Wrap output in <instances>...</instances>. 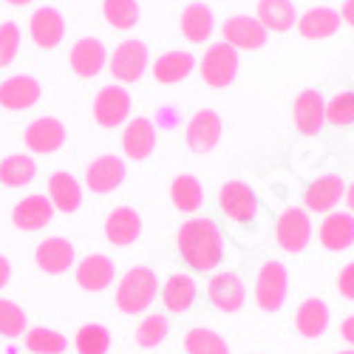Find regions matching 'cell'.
<instances>
[{"label":"cell","instance_id":"obj_19","mask_svg":"<svg viewBox=\"0 0 354 354\" xmlns=\"http://www.w3.org/2000/svg\"><path fill=\"white\" fill-rule=\"evenodd\" d=\"M35 258H37V267L46 275H63L74 263V244L68 239H60V235H51V239L37 244Z\"/></svg>","mask_w":354,"mask_h":354},{"label":"cell","instance_id":"obj_40","mask_svg":"<svg viewBox=\"0 0 354 354\" xmlns=\"http://www.w3.org/2000/svg\"><path fill=\"white\" fill-rule=\"evenodd\" d=\"M167 317L165 315H147L136 326V343L142 348H156L167 337Z\"/></svg>","mask_w":354,"mask_h":354},{"label":"cell","instance_id":"obj_28","mask_svg":"<svg viewBox=\"0 0 354 354\" xmlns=\"http://www.w3.org/2000/svg\"><path fill=\"white\" fill-rule=\"evenodd\" d=\"M329 306L326 301H320V298H309L298 306V312H295V326H298V332L309 340L320 337L323 332L329 329Z\"/></svg>","mask_w":354,"mask_h":354},{"label":"cell","instance_id":"obj_17","mask_svg":"<svg viewBox=\"0 0 354 354\" xmlns=\"http://www.w3.org/2000/svg\"><path fill=\"white\" fill-rule=\"evenodd\" d=\"M68 63H71L74 74H80L82 80H91V77H97V74L105 68L108 51H105L102 40H97V37H82V40H77V43L71 46Z\"/></svg>","mask_w":354,"mask_h":354},{"label":"cell","instance_id":"obj_26","mask_svg":"<svg viewBox=\"0 0 354 354\" xmlns=\"http://www.w3.org/2000/svg\"><path fill=\"white\" fill-rule=\"evenodd\" d=\"M196 295H198L196 281H193L187 272H176V275H170V278L165 281V286H162V304H165L167 312L182 315V312H187V309L196 304Z\"/></svg>","mask_w":354,"mask_h":354},{"label":"cell","instance_id":"obj_7","mask_svg":"<svg viewBox=\"0 0 354 354\" xmlns=\"http://www.w3.org/2000/svg\"><path fill=\"white\" fill-rule=\"evenodd\" d=\"M275 241L286 252H304L312 241V221L301 207H289L275 221Z\"/></svg>","mask_w":354,"mask_h":354},{"label":"cell","instance_id":"obj_33","mask_svg":"<svg viewBox=\"0 0 354 354\" xmlns=\"http://www.w3.org/2000/svg\"><path fill=\"white\" fill-rule=\"evenodd\" d=\"M35 176H37V165L32 156L12 153L0 162V185H6V187H26Z\"/></svg>","mask_w":354,"mask_h":354},{"label":"cell","instance_id":"obj_8","mask_svg":"<svg viewBox=\"0 0 354 354\" xmlns=\"http://www.w3.org/2000/svg\"><path fill=\"white\" fill-rule=\"evenodd\" d=\"M221 116L213 111V108H201L190 116L187 122V131H185V139H187V147L193 153L204 156L216 151V145L221 142Z\"/></svg>","mask_w":354,"mask_h":354},{"label":"cell","instance_id":"obj_43","mask_svg":"<svg viewBox=\"0 0 354 354\" xmlns=\"http://www.w3.org/2000/svg\"><path fill=\"white\" fill-rule=\"evenodd\" d=\"M340 335H343V340H348V343L354 346V315H348V317L340 323Z\"/></svg>","mask_w":354,"mask_h":354},{"label":"cell","instance_id":"obj_4","mask_svg":"<svg viewBox=\"0 0 354 354\" xmlns=\"http://www.w3.org/2000/svg\"><path fill=\"white\" fill-rule=\"evenodd\" d=\"M147 66H151V48H147L142 40H122L113 48L111 60H108V68H111L113 80L122 82V85L142 80Z\"/></svg>","mask_w":354,"mask_h":354},{"label":"cell","instance_id":"obj_21","mask_svg":"<svg viewBox=\"0 0 354 354\" xmlns=\"http://www.w3.org/2000/svg\"><path fill=\"white\" fill-rule=\"evenodd\" d=\"M343 196H346L343 179H340V176H335V173H326V176H320V179H315L309 185V190H306V207L312 213H326L329 216L337 204L343 201Z\"/></svg>","mask_w":354,"mask_h":354},{"label":"cell","instance_id":"obj_1","mask_svg":"<svg viewBox=\"0 0 354 354\" xmlns=\"http://www.w3.org/2000/svg\"><path fill=\"white\" fill-rule=\"evenodd\" d=\"M176 250L196 272H213L224 258V235L213 218H190L176 232Z\"/></svg>","mask_w":354,"mask_h":354},{"label":"cell","instance_id":"obj_10","mask_svg":"<svg viewBox=\"0 0 354 354\" xmlns=\"http://www.w3.org/2000/svg\"><path fill=\"white\" fill-rule=\"evenodd\" d=\"M221 35H224V43L232 46L235 51H258V48L267 46V37H270L267 28L250 15L230 17L221 26Z\"/></svg>","mask_w":354,"mask_h":354},{"label":"cell","instance_id":"obj_38","mask_svg":"<svg viewBox=\"0 0 354 354\" xmlns=\"http://www.w3.org/2000/svg\"><path fill=\"white\" fill-rule=\"evenodd\" d=\"M28 329V317L26 312L15 304V301H6V298H0V337H23Z\"/></svg>","mask_w":354,"mask_h":354},{"label":"cell","instance_id":"obj_35","mask_svg":"<svg viewBox=\"0 0 354 354\" xmlns=\"http://www.w3.org/2000/svg\"><path fill=\"white\" fill-rule=\"evenodd\" d=\"M185 351L187 354H230V346L218 332L198 326L185 335Z\"/></svg>","mask_w":354,"mask_h":354},{"label":"cell","instance_id":"obj_29","mask_svg":"<svg viewBox=\"0 0 354 354\" xmlns=\"http://www.w3.org/2000/svg\"><path fill=\"white\" fill-rule=\"evenodd\" d=\"M196 66V57L190 51H165L153 63V80L159 85H176L182 82Z\"/></svg>","mask_w":354,"mask_h":354},{"label":"cell","instance_id":"obj_20","mask_svg":"<svg viewBox=\"0 0 354 354\" xmlns=\"http://www.w3.org/2000/svg\"><path fill=\"white\" fill-rule=\"evenodd\" d=\"M113 278H116V267H113V261L102 252L85 255L80 261V267H77V283L85 292H102L113 283Z\"/></svg>","mask_w":354,"mask_h":354},{"label":"cell","instance_id":"obj_27","mask_svg":"<svg viewBox=\"0 0 354 354\" xmlns=\"http://www.w3.org/2000/svg\"><path fill=\"white\" fill-rule=\"evenodd\" d=\"M295 23H298V32L304 40H326L340 28V15L329 6H317V9H309Z\"/></svg>","mask_w":354,"mask_h":354},{"label":"cell","instance_id":"obj_5","mask_svg":"<svg viewBox=\"0 0 354 354\" xmlns=\"http://www.w3.org/2000/svg\"><path fill=\"white\" fill-rule=\"evenodd\" d=\"M289 292V278H286V267L281 261H267L261 267L258 278H255V304L263 312H278L286 301Z\"/></svg>","mask_w":354,"mask_h":354},{"label":"cell","instance_id":"obj_42","mask_svg":"<svg viewBox=\"0 0 354 354\" xmlns=\"http://www.w3.org/2000/svg\"><path fill=\"white\" fill-rule=\"evenodd\" d=\"M337 292L343 295V298L354 301V261L346 263V267L340 270V278H337Z\"/></svg>","mask_w":354,"mask_h":354},{"label":"cell","instance_id":"obj_14","mask_svg":"<svg viewBox=\"0 0 354 354\" xmlns=\"http://www.w3.org/2000/svg\"><path fill=\"white\" fill-rule=\"evenodd\" d=\"M28 37H32V43L43 51H51L63 43L66 37V20L63 15L51 9V6H43L32 15V20H28Z\"/></svg>","mask_w":354,"mask_h":354},{"label":"cell","instance_id":"obj_44","mask_svg":"<svg viewBox=\"0 0 354 354\" xmlns=\"http://www.w3.org/2000/svg\"><path fill=\"white\" fill-rule=\"evenodd\" d=\"M9 278H12V263L6 255H0V289L9 283Z\"/></svg>","mask_w":354,"mask_h":354},{"label":"cell","instance_id":"obj_37","mask_svg":"<svg viewBox=\"0 0 354 354\" xmlns=\"http://www.w3.org/2000/svg\"><path fill=\"white\" fill-rule=\"evenodd\" d=\"M26 348L32 351V354H63L68 348V340L60 332L37 326V329H28L26 332Z\"/></svg>","mask_w":354,"mask_h":354},{"label":"cell","instance_id":"obj_31","mask_svg":"<svg viewBox=\"0 0 354 354\" xmlns=\"http://www.w3.org/2000/svg\"><path fill=\"white\" fill-rule=\"evenodd\" d=\"M170 201H173V207L179 210V213H196L201 210V204H204V187L201 182L196 179V176L190 173H182V176H176L173 185H170Z\"/></svg>","mask_w":354,"mask_h":354},{"label":"cell","instance_id":"obj_24","mask_svg":"<svg viewBox=\"0 0 354 354\" xmlns=\"http://www.w3.org/2000/svg\"><path fill=\"white\" fill-rule=\"evenodd\" d=\"M48 201H51L54 210H60L66 216L77 213L80 204H82V187H80V182L74 179L71 173H66V170L51 173V179H48Z\"/></svg>","mask_w":354,"mask_h":354},{"label":"cell","instance_id":"obj_2","mask_svg":"<svg viewBox=\"0 0 354 354\" xmlns=\"http://www.w3.org/2000/svg\"><path fill=\"white\" fill-rule=\"evenodd\" d=\"M159 292V278L147 267H133L122 275L120 286H116V306L122 315H139L156 301Z\"/></svg>","mask_w":354,"mask_h":354},{"label":"cell","instance_id":"obj_6","mask_svg":"<svg viewBox=\"0 0 354 354\" xmlns=\"http://www.w3.org/2000/svg\"><path fill=\"white\" fill-rule=\"evenodd\" d=\"M131 113V94L128 88L113 82L100 88V94L94 97V120L102 128H120L122 122H128Z\"/></svg>","mask_w":354,"mask_h":354},{"label":"cell","instance_id":"obj_18","mask_svg":"<svg viewBox=\"0 0 354 354\" xmlns=\"http://www.w3.org/2000/svg\"><path fill=\"white\" fill-rule=\"evenodd\" d=\"M51 218H54V207H51L48 196H40V193L26 196L23 201L15 204V210H12V221L23 232H37V230L48 227Z\"/></svg>","mask_w":354,"mask_h":354},{"label":"cell","instance_id":"obj_45","mask_svg":"<svg viewBox=\"0 0 354 354\" xmlns=\"http://www.w3.org/2000/svg\"><path fill=\"white\" fill-rule=\"evenodd\" d=\"M351 28H354V0H346V3H343V15H340Z\"/></svg>","mask_w":354,"mask_h":354},{"label":"cell","instance_id":"obj_41","mask_svg":"<svg viewBox=\"0 0 354 354\" xmlns=\"http://www.w3.org/2000/svg\"><path fill=\"white\" fill-rule=\"evenodd\" d=\"M17 51H20V28H17V23H12V20L0 23V68H9L15 63Z\"/></svg>","mask_w":354,"mask_h":354},{"label":"cell","instance_id":"obj_39","mask_svg":"<svg viewBox=\"0 0 354 354\" xmlns=\"http://www.w3.org/2000/svg\"><path fill=\"white\" fill-rule=\"evenodd\" d=\"M329 125L346 128L354 122V91H340L326 102V111H323Z\"/></svg>","mask_w":354,"mask_h":354},{"label":"cell","instance_id":"obj_46","mask_svg":"<svg viewBox=\"0 0 354 354\" xmlns=\"http://www.w3.org/2000/svg\"><path fill=\"white\" fill-rule=\"evenodd\" d=\"M343 198H346V204H348V210H351V216H354V182H351V185L346 187V196H343Z\"/></svg>","mask_w":354,"mask_h":354},{"label":"cell","instance_id":"obj_47","mask_svg":"<svg viewBox=\"0 0 354 354\" xmlns=\"http://www.w3.org/2000/svg\"><path fill=\"white\" fill-rule=\"evenodd\" d=\"M6 3H9V6H28L32 0H6Z\"/></svg>","mask_w":354,"mask_h":354},{"label":"cell","instance_id":"obj_12","mask_svg":"<svg viewBox=\"0 0 354 354\" xmlns=\"http://www.w3.org/2000/svg\"><path fill=\"white\" fill-rule=\"evenodd\" d=\"M125 176H128L125 162L120 156H113V153H105V156H97L91 165H88L85 185L91 193L105 196V193H113L116 187H120L125 182Z\"/></svg>","mask_w":354,"mask_h":354},{"label":"cell","instance_id":"obj_13","mask_svg":"<svg viewBox=\"0 0 354 354\" xmlns=\"http://www.w3.org/2000/svg\"><path fill=\"white\" fill-rule=\"evenodd\" d=\"M23 142L32 153H54L66 142V125L54 116H40V120L28 122V128L23 131Z\"/></svg>","mask_w":354,"mask_h":354},{"label":"cell","instance_id":"obj_48","mask_svg":"<svg viewBox=\"0 0 354 354\" xmlns=\"http://www.w3.org/2000/svg\"><path fill=\"white\" fill-rule=\"evenodd\" d=\"M340 354H354V348H348V351H340Z\"/></svg>","mask_w":354,"mask_h":354},{"label":"cell","instance_id":"obj_16","mask_svg":"<svg viewBox=\"0 0 354 354\" xmlns=\"http://www.w3.org/2000/svg\"><path fill=\"white\" fill-rule=\"evenodd\" d=\"M43 94V88L35 77L28 74H15L9 80L0 82V108L6 111H28L32 105H37Z\"/></svg>","mask_w":354,"mask_h":354},{"label":"cell","instance_id":"obj_32","mask_svg":"<svg viewBox=\"0 0 354 354\" xmlns=\"http://www.w3.org/2000/svg\"><path fill=\"white\" fill-rule=\"evenodd\" d=\"M216 28V15L210 6L204 3H190L185 6L182 12V35L190 40V43H204Z\"/></svg>","mask_w":354,"mask_h":354},{"label":"cell","instance_id":"obj_22","mask_svg":"<svg viewBox=\"0 0 354 354\" xmlns=\"http://www.w3.org/2000/svg\"><path fill=\"white\" fill-rule=\"evenodd\" d=\"M156 147V128L151 120H145V116H136V120H131L122 131V151L128 159L133 162H142L153 153Z\"/></svg>","mask_w":354,"mask_h":354},{"label":"cell","instance_id":"obj_23","mask_svg":"<svg viewBox=\"0 0 354 354\" xmlns=\"http://www.w3.org/2000/svg\"><path fill=\"white\" fill-rule=\"evenodd\" d=\"M142 235V218L131 207H116L105 218V239L113 247H131Z\"/></svg>","mask_w":354,"mask_h":354},{"label":"cell","instance_id":"obj_11","mask_svg":"<svg viewBox=\"0 0 354 354\" xmlns=\"http://www.w3.org/2000/svg\"><path fill=\"white\" fill-rule=\"evenodd\" d=\"M218 204H221L224 216H227L230 221H239V224L252 221V218L258 216V210H261L258 196L252 193V187L244 185V182H235V179L227 182V185L221 187V193H218Z\"/></svg>","mask_w":354,"mask_h":354},{"label":"cell","instance_id":"obj_34","mask_svg":"<svg viewBox=\"0 0 354 354\" xmlns=\"http://www.w3.org/2000/svg\"><path fill=\"white\" fill-rule=\"evenodd\" d=\"M74 346H77V354H108L111 332L102 326V323H85V326L77 329Z\"/></svg>","mask_w":354,"mask_h":354},{"label":"cell","instance_id":"obj_36","mask_svg":"<svg viewBox=\"0 0 354 354\" xmlns=\"http://www.w3.org/2000/svg\"><path fill=\"white\" fill-rule=\"evenodd\" d=\"M102 15H105V20L113 28L128 32V28H133L139 23L142 9H139L136 0H105V3H102Z\"/></svg>","mask_w":354,"mask_h":354},{"label":"cell","instance_id":"obj_30","mask_svg":"<svg viewBox=\"0 0 354 354\" xmlns=\"http://www.w3.org/2000/svg\"><path fill=\"white\" fill-rule=\"evenodd\" d=\"M255 20L267 28V32H289L298 20L292 0H258Z\"/></svg>","mask_w":354,"mask_h":354},{"label":"cell","instance_id":"obj_3","mask_svg":"<svg viewBox=\"0 0 354 354\" xmlns=\"http://www.w3.org/2000/svg\"><path fill=\"white\" fill-rule=\"evenodd\" d=\"M239 68H241V54L227 43H213L198 60L201 80L210 88H227L239 74Z\"/></svg>","mask_w":354,"mask_h":354},{"label":"cell","instance_id":"obj_9","mask_svg":"<svg viewBox=\"0 0 354 354\" xmlns=\"http://www.w3.org/2000/svg\"><path fill=\"white\" fill-rule=\"evenodd\" d=\"M207 301L224 315L239 312L247 301V286H244L241 275L239 272H216L207 281Z\"/></svg>","mask_w":354,"mask_h":354},{"label":"cell","instance_id":"obj_25","mask_svg":"<svg viewBox=\"0 0 354 354\" xmlns=\"http://www.w3.org/2000/svg\"><path fill=\"white\" fill-rule=\"evenodd\" d=\"M317 239L332 252L348 250L354 244V216L351 213H329L317 230Z\"/></svg>","mask_w":354,"mask_h":354},{"label":"cell","instance_id":"obj_15","mask_svg":"<svg viewBox=\"0 0 354 354\" xmlns=\"http://www.w3.org/2000/svg\"><path fill=\"white\" fill-rule=\"evenodd\" d=\"M323 111H326V102H323V97L315 91V88H306V91H301L298 100H295V105H292V122H295V131L304 133V136H315V133H320L323 122H326Z\"/></svg>","mask_w":354,"mask_h":354}]
</instances>
